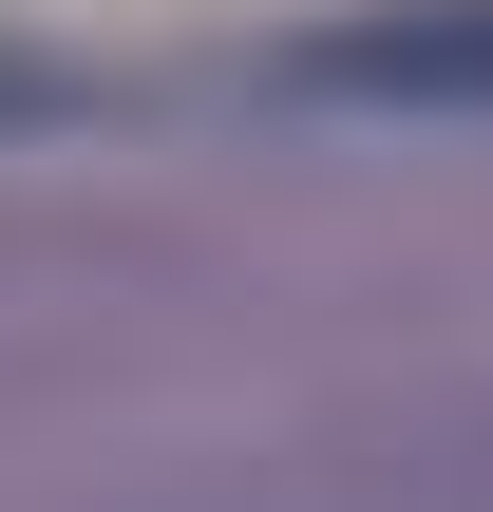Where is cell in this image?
<instances>
[{
    "label": "cell",
    "instance_id": "obj_1",
    "mask_svg": "<svg viewBox=\"0 0 493 512\" xmlns=\"http://www.w3.org/2000/svg\"><path fill=\"white\" fill-rule=\"evenodd\" d=\"M285 95H323V114H493V0L323 19V38H285Z\"/></svg>",
    "mask_w": 493,
    "mask_h": 512
}]
</instances>
